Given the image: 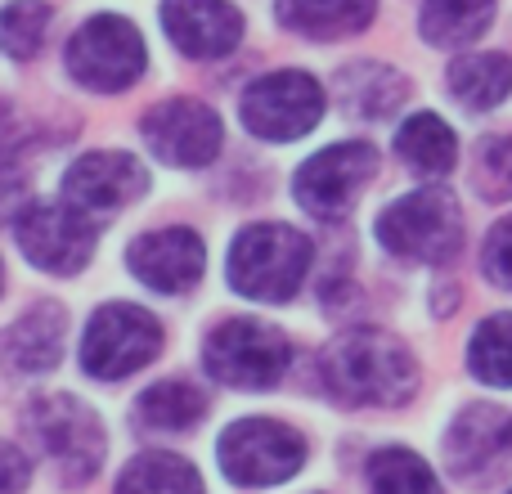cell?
I'll return each instance as SVG.
<instances>
[{
	"label": "cell",
	"instance_id": "6da1fadb",
	"mask_svg": "<svg viewBox=\"0 0 512 494\" xmlns=\"http://www.w3.org/2000/svg\"><path fill=\"white\" fill-rule=\"evenodd\" d=\"M319 378L328 396L342 405H405L418 391V364L400 337L382 328H346L342 337L324 346L319 355Z\"/></svg>",
	"mask_w": 512,
	"mask_h": 494
},
{
	"label": "cell",
	"instance_id": "7a4b0ae2",
	"mask_svg": "<svg viewBox=\"0 0 512 494\" xmlns=\"http://www.w3.org/2000/svg\"><path fill=\"white\" fill-rule=\"evenodd\" d=\"M315 247L301 230L279 221L248 225L230 247V288L252 301H292L310 274Z\"/></svg>",
	"mask_w": 512,
	"mask_h": 494
},
{
	"label": "cell",
	"instance_id": "3957f363",
	"mask_svg": "<svg viewBox=\"0 0 512 494\" xmlns=\"http://www.w3.org/2000/svg\"><path fill=\"white\" fill-rule=\"evenodd\" d=\"M378 243L400 261L441 265L463 243V212L445 185H423L414 194L396 198L373 225Z\"/></svg>",
	"mask_w": 512,
	"mask_h": 494
},
{
	"label": "cell",
	"instance_id": "277c9868",
	"mask_svg": "<svg viewBox=\"0 0 512 494\" xmlns=\"http://www.w3.org/2000/svg\"><path fill=\"white\" fill-rule=\"evenodd\" d=\"M149 63L144 54V36L131 18L122 14H95L72 32L68 50H63V68L77 86L99 90V95H117V90L135 86Z\"/></svg>",
	"mask_w": 512,
	"mask_h": 494
},
{
	"label": "cell",
	"instance_id": "5b68a950",
	"mask_svg": "<svg viewBox=\"0 0 512 494\" xmlns=\"http://www.w3.org/2000/svg\"><path fill=\"white\" fill-rule=\"evenodd\" d=\"M23 423H27V432L36 436V445L59 463V472L72 486H86L108 454L104 418L81 396H36L32 405H27Z\"/></svg>",
	"mask_w": 512,
	"mask_h": 494
},
{
	"label": "cell",
	"instance_id": "8992f818",
	"mask_svg": "<svg viewBox=\"0 0 512 494\" xmlns=\"http://www.w3.org/2000/svg\"><path fill=\"white\" fill-rule=\"evenodd\" d=\"M292 346L274 324L261 319H225L203 342V364L216 382L239 391H265L288 373Z\"/></svg>",
	"mask_w": 512,
	"mask_h": 494
},
{
	"label": "cell",
	"instance_id": "52a82bcc",
	"mask_svg": "<svg viewBox=\"0 0 512 494\" xmlns=\"http://www.w3.org/2000/svg\"><path fill=\"white\" fill-rule=\"evenodd\" d=\"M162 351V324L131 301H108L90 315L81 337V369L99 382H122L135 369L153 364Z\"/></svg>",
	"mask_w": 512,
	"mask_h": 494
},
{
	"label": "cell",
	"instance_id": "ba28073f",
	"mask_svg": "<svg viewBox=\"0 0 512 494\" xmlns=\"http://www.w3.org/2000/svg\"><path fill=\"white\" fill-rule=\"evenodd\" d=\"M14 239L23 247L27 265L45 274H77L90 265L95 256V243H99V221L81 207H72L68 198L59 203H32L18 212L14 221Z\"/></svg>",
	"mask_w": 512,
	"mask_h": 494
},
{
	"label": "cell",
	"instance_id": "9c48e42d",
	"mask_svg": "<svg viewBox=\"0 0 512 494\" xmlns=\"http://www.w3.org/2000/svg\"><path fill=\"white\" fill-rule=\"evenodd\" d=\"M239 117L256 140H270V144L301 140L324 117V90H319V81L310 72H297V68L270 72V77H256L243 90Z\"/></svg>",
	"mask_w": 512,
	"mask_h": 494
},
{
	"label": "cell",
	"instance_id": "30bf717a",
	"mask_svg": "<svg viewBox=\"0 0 512 494\" xmlns=\"http://www.w3.org/2000/svg\"><path fill=\"white\" fill-rule=\"evenodd\" d=\"M216 459H221V472L234 486L261 490L297 477L301 463H306V441L274 418H243L221 436Z\"/></svg>",
	"mask_w": 512,
	"mask_h": 494
},
{
	"label": "cell",
	"instance_id": "8fae6325",
	"mask_svg": "<svg viewBox=\"0 0 512 494\" xmlns=\"http://www.w3.org/2000/svg\"><path fill=\"white\" fill-rule=\"evenodd\" d=\"M378 176V153L373 144L351 140V144H328L315 158L301 162L292 194H297L301 212H310L315 221H342L355 203H360L364 185Z\"/></svg>",
	"mask_w": 512,
	"mask_h": 494
},
{
	"label": "cell",
	"instance_id": "7c38bea8",
	"mask_svg": "<svg viewBox=\"0 0 512 494\" xmlns=\"http://www.w3.org/2000/svg\"><path fill=\"white\" fill-rule=\"evenodd\" d=\"M140 135L171 167H207L221 153V117L198 99H167L140 122Z\"/></svg>",
	"mask_w": 512,
	"mask_h": 494
},
{
	"label": "cell",
	"instance_id": "4fadbf2b",
	"mask_svg": "<svg viewBox=\"0 0 512 494\" xmlns=\"http://www.w3.org/2000/svg\"><path fill=\"white\" fill-rule=\"evenodd\" d=\"M149 189V171L131 153H81L63 176V198L81 212H117V207L135 203Z\"/></svg>",
	"mask_w": 512,
	"mask_h": 494
},
{
	"label": "cell",
	"instance_id": "5bb4252c",
	"mask_svg": "<svg viewBox=\"0 0 512 494\" xmlns=\"http://www.w3.org/2000/svg\"><path fill=\"white\" fill-rule=\"evenodd\" d=\"M207 270V247L194 230L171 225V230H153L131 243V274L153 292H189Z\"/></svg>",
	"mask_w": 512,
	"mask_h": 494
},
{
	"label": "cell",
	"instance_id": "9a60e30c",
	"mask_svg": "<svg viewBox=\"0 0 512 494\" xmlns=\"http://www.w3.org/2000/svg\"><path fill=\"white\" fill-rule=\"evenodd\" d=\"M162 27L189 59H225L243 41V14L230 0H167Z\"/></svg>",
	"mask_w": 512,
	"mask_h": 494
},
{
	"label": "cell",
	"instance_id": "2e32d148",
	"mask_svg": "<svg viewBox=\"0 0 512 494\" xmlns=\"http://www.w3.org/2000/svg\"><path fill=\"white\" fill-rule=\"evenodd\" d=\"M63 328L68 315L54 301H36L32 310L9 324V333L0 337V364H9L14 373L32 378V373H50L63 360Z\"/></svg>",
	"mask_w": 512,
	"mask_h": 494
},
{
	"label": "cell",
	"instance_id": "e0dca14e",
	"mask_svg": "<svg viewBox=\"0 0 512 494\" xmlns=\"http://www.w3.org/2000/svg\"><path fill=\"white\" fill-rule=\"evenodd\" d=\"M504 445H508V414L495 405H472L450 423L441 450L454 477H481Z\"/></svg>",
	"mask_w": 512,
	"mask_h": 494
},
{
	"label": "cell",
	"instance_id": "ac0fdd59",
	"mask_svg": "<svg viewBox=\"0 0 512 494\" xmlns=\"http://www.w3.org/2000/svg\"><path fill=\"white\" fill-rule=\"evenodd\" d=\"M274 14L288 32L310 41H337V36L364 32L378 14V0H274Z\"/></svg>",
	"mask_w": 512,
	"mask_h": 494
},
{
	"label": "cell",
	"instance_id": "d6986e66",
	"mask_svg": "<svg viewBox=\"0 0 512 494\" xmlns=\"http://www.w3.org/2000/svg\"><path fill=\"white\" fill-rule=\"evenodd\" d=\"M445 77H450V95L472 113H490L512 95V59L499 50L463 54L450 63Z\"/></svg>",
	"mask_w": 512,
	"mask_h": 494
},
{
	"label": "cell",
	"instance_id": "ffe728a7",
	"mask_svg": "<svg viewBox=\"0 0 512 494\" xmlns=\"http://www.w3.org/2000/svg\"><path fill=\"white\" fill-rule=\"evenodd\" d=\"M337 95H342V104L355 117L378 122V117L396 113L409 99V81L396 68H387V63H351L342 72V81H337Z\"/></svg>",
	"mask_w": 512,
	"mask_h": 494
},
{
	"label": "cell",
	"instance_id": "44dd1931",
	"mask_svg": "<svg viewBox=\"0 0 512 494\" xmlns=\"http://www.w3.org/2000/svg\"><path fill=\"white\" fill-rule=\"evenodd\" d=\"M396 153L418 176H450L454 162H459V135L436 113H414L409 122H400Z\"/></svg>",
	"mask_w": 512,
	"mask_h": 494
},
{
	"label": "cell",
	"instance_id": "7402d4cb",
	"mask_svg": "<svg viewBox=\"0 0 512 494\" xmlns=\"http://www.w3.org/2000/svg\"><path fill=\"white\" fill-rule=\"evenodd\" d=\"M495 23V0H423V18L418 32L432 45H472L481 41V32Z\"/></svg>",
	"mask_w": 512,
	"mask_h": 494
},
{
	"label": "cell",
	"instance_id": "603a6c76",
	"mask_svg": "<svg viewBox=\"0 0 512 494\" xmlns=\"http://www.w3.org/2000/svg\"><path fill=\"white\" fill-rule=\"evenodd\" d=\"M203 414H207L203 391L180 378L158 382V387H149L135 400V423L153 427V432H185V427H194Z\"/></svg>",
	"mask_w": 512,
	"mask_h": 494
},
{
	"label": "cell",
	"instance_id": "cb8c5ba5",
	"mask_svg": "<svg viewBox=\"0 0 512 494\" xmlns=\"http://www.w3.org/2000/svg\"><path fill=\"white\" fill-rule=\"evenodd\" d=\"M117 494H203V477L189 459L153 450L126 463V472L117 477Z\"/></svg>",
	"mask_w": 512,
	"mask_h": 494
},
{
	"label": "cell",
	"instance_id": "d4e9b609",
	"mask_svg": "<svg viewBox=\"0 0 512 494\" xmlns=\"http://www.w3.org/2000/svg\"><path fill=\"white\" fill-rule=\"evenodd\" d=\"M468 369L486 387H512V315H490L468 337Z\"/></svg>",
	"mask_w": 512,
	"mask_h": 494
},
{
	"label": "cell",
	"instance_id": "484cf974",
	"mask_svg": "<svg viewBox=\"0 0 512 494\" xmlns=\"http://www.w3.org/2000/svg\"><path fill=\"white\" fill-rule=\"evenodd\" d=\"M369 486L373 494H445L436 472L414 450H400V445L378 450L369 459Z\"/></svg>",
	"mask_w": 512,
	"mask_h": 494
},
{
	"label": "cell",
	"instance_id": "4316f807",
	"mask_svg": "<svg viewBox=\"0 0 512 494\" xmlns=\"http://www.w3.org/2000/svg\"><path fill=\"white\" fill-rule=\"evenodd\" d=\"M50 27V5L45 0H14L0 9V50L9 59H32Z\"/></svg>",
	"mask_w": 512,
	"mask_h": 494
},
{
	"label": "cell",
	"instance_id": "83f0119b",
	"mask_svg": "<svg viewBox=\"0 0 512 494\" xmlns=\"http://www.w3.org/2000/svg\"><path fill=\"white\" fill-rule=\"evenodd\" d=\"M472 185L490 203H508L512 198V135H486L477 144V162H472Z\"/></svg>",
	"mask_w": 512,
	"mask_h": 494
},
{
	"label": "cell",
	"instance_id": "f1b7e54d",
	"mask_svg": "<svg viewBox=\"0 0 512 494\" xmlns=\"http://www.w3.org/2000/svg\"><path fill=\"white\" fill-rule=\"evenodd\" d=\"M23 176H27V140L0 108V207L23 189Z\"/></svg>",
	"mask_w": 512,
	"mask_h": 494
},
{
	"label": "cell",
	"instance_id": "f546056e",
	"mask_svg": "<svg viewBox=\"0 0 512 494\" xmlns=\"http://www.w3.org/2000/svg\"><path fill=\"white\" fill-rule=\"evenodd\" d=\"M481 270H486V279L495 288L512 292V216L495 221V230L486 234V243H481Z\"/></svg>",
	"mask_w": 512,
	"mask_h": 494
},
{
	"label": "cell",
	"instance_id": "4dcf8cb0",
	"mask_svg": "<svg viewBox=\"0 0 512 494\" xmlns=\"http://www.w3.org/2000/svg\"><path fill=\"white\" fill-rule=\"evenodd\" d=\"M27 481H32V463H27V454L0 441V494H18Z\"/></svg>",
	"mask_w": 512,
	"mask_h": 494
},
{
	"label": "cell",
	"instance_id": "1f68e13d",
	"mask_svg": "<svg viewBox=\"0 0 512 494\" xmlns=\"http://www.w3.org/2000/svg\"><path fill=\"white\" fill-rule=\"evenodd\" d=\"M508 445H512V418H508Z\"/></svg>",
	"mask_w": 512,
	"mask_h": 494
},
{
	"label": "cell",
	"instance_id": "d6a6232c",
	"mask_svg": "<svg viewBox=\"0 0 512 494\" xmlns=\"http://www.w3.org/2000/svg\"><path fill=\"white\" fill-rule=\"evenodd\" d=\"M0 283H5V274H0Z\"/></svg>",
	"mask_w": 512,
	"mask_h": 494
},
{
	"label": "cell",
	"instance_id": "836d02e7",
	"mask_svg": "<svg viewBox=\"0 0 512 494\" xmlns=\"http://www.w3.org/2000/svg\"><path fill=\"white\" fill-rule=\"evenodd\" d=\"M508 494H512V490H508Z\"/></svg>",
	"mask_w": 512,
	"mask_h": 494
}]
</instances>
